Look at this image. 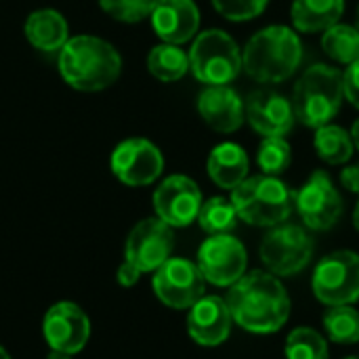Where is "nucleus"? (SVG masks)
<instances>
[{
    "label": "nucleus",
    "mask_w": 359,
    "mask_h": 359,
    "mask_svg": "<svg viewBox=\"0 0 359 359\" xmlns=\"http://www.w3.org/2000/svg\"><path fill=\"white\" fill-rule=\"evenodd\" d=\"M231 311L221 297H202L189 307L187 332L200 347H219L231 334Z\"/></svg>",
    "instance_id": "nucleus-16"
},
{
    "label": "nucleus",
    "mask_w": 359,
    "mask_h": 359,
    "mask_svg": "<svg viewBox=\"0 0 359 359\" xmlns=\"http://www.w3.org/2000/svg\"><path fill=\"white\" fill-rule=\"evenodd\" d=\"M341 181H343V185H345L349 191L359 194V164H353V166L345 168V170L341 172Z\"/></svg>",
    "instance_id": "nucleus-34"
},
{
    "label": "nucleus",
    "mask_w": 359,
    "mask_h": 359,
    "mask_svg": "<svg viewBox=\"0 0 359 359\" xmlns=\"http://www.w3.org/2000/svg\"><path fill=\"white\" fill-rule=\"evenodd\" d=\"M311 257L313 240L299 225H276L261 242V261L273 276H294L309 265Z\"/></svg>",
    "instance_id": "nucleus-8"
},
{
    "label": "nucleus",
    "mask_w": 359,
    "mask_h": 359,
    "mask_svg": "<svg viewBox=\"0 0 359 359\" xmlns=\"http://www.w3.org/2000/svg\"><path fill=\"white\" fill-rule=\"evenodd\" d=\"M269 0H212L217 13L229 21H250L267 8Z\"/></svg>",
    "instance_id": "nucleus-31"
},
{
    "label": "nucleus",
    "mask_w": 359,
    "mask_h": 359,
    "mask_svg": "<svg viewBox=\"0 0 359 359\" xmlns=\"http://www.w3.org/2000/svg\"><path fill=\"white\" fill-rule=\"evenodd\" d=\"M343 72L324 63L311 65L299 78L292 95V109L301 124L320 128L330 124L343 105Z\"/></svg>",
    "instance_id": "nucleus-5"
},
{
    "label": "nucleus",
    "mask_w": 359,
    "mask_h": 359,
    "mask_svg": "<svg viewBox=\"0 0 359 359\" xmlns=\"http://www.w3.org/2000/svg\"><path fill=\"white\" fill-rule=\"evenodd\" d=\"M313 294L328 307L359 301V255L337 250L326 255L313 269Z\"/></svg>",
    "instance_id": "nucleus-7"
},
{
    "label": "nucleus",
    "mask_w": 359,
    "mask_h": 359,
    "mask_svg": "<svg viewBox=\"0 0 359 359\" xmlns=\"http://www.w3.org/2000/svg\"><path fill=\"white\" fill-rule=\"evenodd\" d=\"M345 13V0H294L292 23L299 32L313 34L324 32L339 23Z\"/></svg>",
    "instance_id": "nucleus-22"
},
{
    "label": "nucleus",
    "mask_w": 359,
    "mask_h": 359,
    "mask_svg": "<svg viewBox=\"0 0 359 359\" xmlns=\"http://www.w3.org/2000/svg\"><path fill=\"white\" fill-rule=\"evenodd\" d=\"M206 170L215 185L233 191L248 179V156L238 143H221L210 151Z\"/></svg>",
    "instance_id": "nucleus-20"
},
{
    "label": "nucleus",
    "mask_w": 359,
    "mask_h": 359,
    "mask_svg": "<svg viewBox=\"0 0 359 359\" xmlns=\"http://www.w3.org/2000/svg\"><path fill=\"white\" fill-rule=\"evenodd\" d=\"M248 255L244 244L229 236H210L198 250V267L206 282L215 286H233L246 273Z\"/></svg>",
    "instance_id": "nucleus-12"
},
{
    "label": "nucleus",
    "mask_w": 359,
    "mask_h": 359,
    "mask_svg": "<svg viewBox=\"0 0 359 359\" xmlns=\"http://www.w3.org/2000/svg\"><path fill=\"white\" fill-rule=\"evenodd\" d=\"M292 103L273 90H257L246 101V120L263 137H286L294 126Z\"/></svg>",
    "instance_id": "nucleus-17"
},
{
    "label": "nucleus",
    "mask_w": 359,
    "mask_h": 359,
    "mask_svg": "<svg viewBox=\"0 0 359 359\" xmlns=\"http://www.w3.org/2000/svg\"><path fill=\"white\" fill-rule=\"evenodd\" d=\"M160 0H99L101 8L118 21L137 23L151 17Z\"/></svg>",
    "instance_id": "nucleus-30"
},
{
    "label": "nucleus",
    "mask_w": 359,
    "mask_h": 359,
    "mask_svg": "<svg viewBox=\"0 0 359 359\" xmlns=\"http://www.w3.org/2000/svg\"><path fill=\"white\" fill-rule=\"evenodd\" d=\"M286 359H328L326 339L313 328H294L284 347Z\"/></svg>",
    "instance_id": "nucleus-28"
},
{
    "label": "nucleus",
    "mask_w": 359,
    "mask_h": 359,
    "mask_svg": "<svg viewBox=\"0 0 359 359\" xmlns=\"http://www.w3.org/2000/svg\"><path fill=\"white\" fill-rule=\"evenodd\" d=\"M355 27L359 29V6H358V17H355Z\"/></svg>",
    "instance_id": "nucleus-39"
},
{
    "label": "nucleus",
    "mask_w": 359,
    "mask_h": 359,
    "mask_svg": "<svg viewBox=\"0 0 359 359\" xmlns=\"http://www.w3.org/2000/svg\"><path fill=\"white\" fill-rule=\"evenodd\" d=\"M345 359H359V355H353V358H345Z\"/></svg>",
    "instance_id": "nucleus-40"
},
{
    "label": "nucleus",
    "mask_w": 359,
    "mask_h": 359,
    "mask_svg": "<svg viewBox=\"0 0 359 359\" xmlns=\"http://www.w3.org/2000/svg\"><path fill=\"white\" fill-rule=\"evenodd\" d=\"M0 359H11V355L6 353V349L2 345H0Z\"/></svg>",
    "instance_id": "nucleus-38"
},
{
    "label": "nucleus",
    "mask_w": 359,
    "mask_h": 359,
    "mask_svg": "<svg viewBox=\"0 0 359 359\" xmlns=\"http://www.w3.org/2000/svg\"><path fill=\"white\" fill-rule=\"evenodd\" d=\"M303 61V42L288 25H269L244 46L242 69L257 82L278 84L288 80Z\"/></svg>",
    "instance_id": "nucleus-3"
},
{
    "label": "nucleus",
    "mask_w": 359,
    "mask_h": 359,
    "mask_svg": "<svg viewBox=\"0 0 359 359\" xmlns=\"http://www.w3.org/2000/svg\"><path fill=\"white\" fill-rule=\"evenodd\" d=\"M294 210L301 215L305 227L313 231H326L337 225L343 215V198L328 172L316 170L307 179L297 191Z\"/></svg>",
    "instance_id": "nucleus-10"
},
{
    "label": "nucleus",
    "mask_w": 359,
    "mask_h": 359,
    "mask_svg": "<svg viewBox=\"0 0 359 359\" xmlns=\"http://www.w3.org/2000/svg\"><path fill=\"white\" fill-rule=\"evenodd\" d=\"M154 32L168 44H185L196 38L200 11L194 0H160L151 13Z\"/></svg>",
    "instance_id": "nucleus-19"
},
{
    "label": "nucleus",
    "mask_w": 359,
    "mask_h": 359,
    "mask_svg": "<svg viewBox=\"0 0 359 359\" xmlns=\"http://www.w3.org/2000/svg\"><path fill=\"white\" fill-rule=\"evenodd\" d=\"M198 111L217 133H236L246 118V107L229 84L206 86L198 97Z\"/></svg>",
    "instance_id": "nucleus-18"
},
{
    "label": "nucleus",
    "mask_w": 359,
    "mask_h": 359,
    "mask_svg": "<svg viewBox=\"0 0 359 359\" xmlns=\"http://www.w3.org/2000/svg\"><path fill=\"white\" fill-rule=\"evenodd\" d=\"M294 198L297 191L271 175L248 177L231 191L238 217L255 227H276L286 223L294 210Z\"/></svg>",
    "instance_id": "nucleus-4"
},
{
    "label": "nucleus",
    "mask_w": 359,
    "mask_h": 359,
    "mask_svg": "<svg viewBox=\"0 0 359 359\" xmlns=\"http://www.w3.org/2000/svg\"><path fill=\"white\" fill-rule=\"evenodd\" d=\"M42 334L50 349L76 355L90 339V320L80 305L61 301L44 313Z\"/></svg>",
    "instance_id": "nucleus-13"
},
{
    "label": "nucleus",
    "mask_w": 359,
    "mask_h": 359,
    "mask_svg": "<svg viewBox=\"0 0 359 359\" xmlns=\"http://www.w3.org/2000/svg\"><path fill=\"white\" fill-rule=\"evenodd\" d=\"M189 69L208 86L233 82L242 72V50L223 29H206L196 36L189 50Z\"/></svg>",
    "instance_id": "nucleus-6"
},
{
    "label": "nucleus",
    "mask_w": 359,
    "mask_h": 359,
    "mask_svg": "<svg viewBox=\"0 0 359 359\" xmlns=\"http://www.w3.org/2000/svg\"><path fill=\"white\" fill-rule=\"evenodd\" d=\"M290 162H292V149L284 137H263L257 151V164L263 170V175L278 177L286 172Z\"/></svg>",
    "instance_id": "nucleus-29"
},
{
    "label": "nucleus",
    "mask_w": 359,
    "mask_h": 359,
    "mask_svg": "<svg viewBox=\"0 0 359 359\" xmlns=\"http://www.w3.org/2000/svg\"><path fill=\"white\" fill-rule=\"evenodd\" d=\"M151 286L156 297L166 307L189 309L204 297L206 280L196 263L181 257H170L154 271Z\"/></svg>",
    "instance_id": "nucleus-9"
},
{
    "label": "nucleus",
    "mask_w": 359,
    "mask_h": 359,
    "mask_svg": "<svg viewBox=\"0 0 359 359\" xmlns=\"http://www.w3.org/2000/svg\"><path fill=\"white\" fill-rule=\"evenodd\" d=\"M322 324L332 343H339V345L359 343V311L351 305L330 307Z\"/></svg>",
    "instance_id": "nucleus-27"
},
{
    "label": "nucleus",
    "mask_w": 359,
    "mask_h": 359,
    "mask_svg": "<svg viewBox=\"0 0 359 359\" xmlns=\"http://www.w3.org/2000/svg\"><path fill=\"white\" fill-rule=\"evenodd\" d=\"M139 278H141V271H139V269H137L133 263L124 261V263L118 267L116 280H118V284H120V286H124V288H130V286H135V284L139 282Z\"/></svg>",
    "instance_id": "nucleus-33"
},
{
    "label": "nucleus",
    "mask_w": 359,
    "mask_h": 359,
    "mask_svg": "<svg viewBox=\"0 0 359 359\" xmlns=\"http://www.w3.org/2000/svg\"><path fill=\"white\" fill-rule=\"evenodd\" d=\"M59 72L72 88L95 93L118 80L122 72V57L101 38L76 36L59 50Z\"/></svg>",
    "instance_id": "nucleus-2"
},
{
    "label": "nucleus",
    "mask_w": 359,
    "mask_h": 359,
    "mask_svg": "<svg viewBox=\"0 0 359 359\" xmlns=\"http://www.w3.org/2000/svg\"><path fill=\"white\" fill-rule=\"evenodd\" d=\"M322 48L332 61L351 65L355 59H359V29L347 23L330 25L322 34Z\"/></svg>",
    "instance_id": "nucleus-25"
},
{
    "label": "nucleus",
    "mask_w": 359,
    "mask_h": 359,
    "mask_svg": "<svg viewBox=\"0 0 359 359\" xmlns=\"http://www.w3.org/2000/svg\"><path fill=\"white\" fill-rule=\"evenodd\" d=\"M202 208V191L196 181L185 175L164 179L154 191V210L170 227H187L198 221Z\"/></svg>",
    "instance_id": "nucleus-15"
},
{
    "label": "nucleus",
    "mask_w": 359,
    "mask_h": 359,
    "mask_svg": "<svg viewBox=\"0 0 359 359\" xmlns=\"http://www.w3.org/2000/svg\"><path fill=\"white\" fill-rule=\"evenodd\" d=\"M147 69L154 78L162 82L181 80L189 72V53L177 44H158L147 55Z\"/></svg>",
    "instance_id": "nucleus-23"
},
{
    "label": "nucleus",
    "mask_w": 359,
    "mask_h": 359,
    "mask_svg": "<svg viewBox=\"0 0 359 359\" xmlns=\"http://www.w3.org/2000/svg\"><path fill=\"white\" fill-rule=\"evenodd\" d=\"M353 227L359 231V200L355 204V210H353Z\"/></svg>",
    "instance_id": "nucleus-37"
},
{
    "label": "nucleus",
    "mask_w": 359,
    "mask_h": 359,
    "mask_svg": "<svg viewBox=\"0 0 359 359\" xmlns=\"http://www.w3.org/2000/svg\"><path fill=\"white\" fill-rule=\"evenodd\" d=\"M313 147L326 164L339 166V164H345L351 160L355 145H353L351 133H347L343 126L324 124V126L316 128Z\"/></svg>",
    "instance_id": "nucleus-24"
},
{
    "label": "nucleus",
    "mask_w": 359,
    "mask_h": 359,
    "mask_svg": "<svg viewBox=\"0 0 359 359\" xmlns=\"http://www.w3.org/2000/svg\"><path fill=\"white\" fill-rule=\"evenodd\" d=\"M46 359H72L69 353H63V351H55V349H50V353L46 355Z\"/></svg>",
    "instance_id": "nucleus-36"
},
{
    "label": "nucleus",
    "mask_w": 359,
    "mask_h": 359,
    "mask_svg": "<svg viewBox=\"0 0 359 359\" xmlns=\"http://www.w3.org/2000/svg\"><path fill=\"white\" fill-rule=\"evenodd\" d=\"M238 210L231 200H225L221 196H215L206 202H202V208L198 212V223L208 236H221L229 233L238 225Z\"/></svg>",
    "instance_id": "nucleus-26"
},
{
    "label": "nucleus",
    "mask_w": 359,
    "mask_h": 359,
    "mask_svg": "<svg viewBox=\"0 0 359 359\" xmlns=\"http://www.w3.org/2000/svg\"><path fill=\"white\" fill-rule=\"evenodd\" d=\"M343 90H345V99L359 109V59L347 65L343 74Z\"/></svg>",
    "instance_id": "nucleus-32"
},
{
    "label": "nucleus",
    "mask_w": 359,
    "mask_h": 359,
    "mask_svg": "<svg viewBox=\"0 0 359 359\" xmlns=\"http://www.w3.org/2000/svg\"><path fill=\"white\" fill-rule=\"evenodd\" d=\"M162 170V151L147 139H126L111 154V172L128 187L151 185Z\"/></svg>",
    "instance_id": "nucleus-14"
},
{
    "label": "nucleus",
    "mask_w": 359,
    "mask_h": 359,
    "mask_svg": "<svg viewBox=\"0 0 359 359\" xmlns=\"http://www.w3.org/2000/svg\"><path fill=\"white\" fill-rule=\"evenodd\" d=\"M351 139H353V145L359 149V118L353 122V128H351Z\"/></svg>",
    "instance_id": "nucleus-35"
},
{
    "label": "nucleus",
    "mask_w": 359,
    "mask_h": 359,
    "mask_svg": "<svg viewBox=\"0 0 359 359\" xmlns=\"http://www.w3.org/2000/svg\"><path fill=\"white\" fill-rule=\"evenodd\" d=\"M233 322L252 334L278 332L290 316V297L284 284L269 271L244 273L227 292Z\"/></svg>",
    "instance_id": "nucleus-1"
},
{
    "label": "nucleus",
    "mask_w": 359,
    "mask_h": 359,
    "mask_svg": "<svg viewBox=\"0 0 359 359\" xmlns=\"http://www.w3.org/2000/svg\"><path fill=\"white\" fill-rule=\"evenodd\" d=\"M23 32L29 44L44 53L61 50L67 42V21L61 13L53 8L32 13L25 21Z\"/></svg>",
    "instance_id": "nucleus-21"
},
{
    "label": "nucleus",
    "mask_w": 359,
    "mask_h": 359,
    "mask_svg": "<svg viewBox=\"0 0 359 359\" xmlns=\"http://www.w3.org/2000/svg\"><path fill=\"white\" fill-rule=\"evenodd\" d=\"M172 248H175L172 227L158 217L143 219L130 229L126 238L124 261L133 263L141 273H154L170 259Z\"/></svg>",
    "instance_id": "nucleus-11"
}]
</instances>
